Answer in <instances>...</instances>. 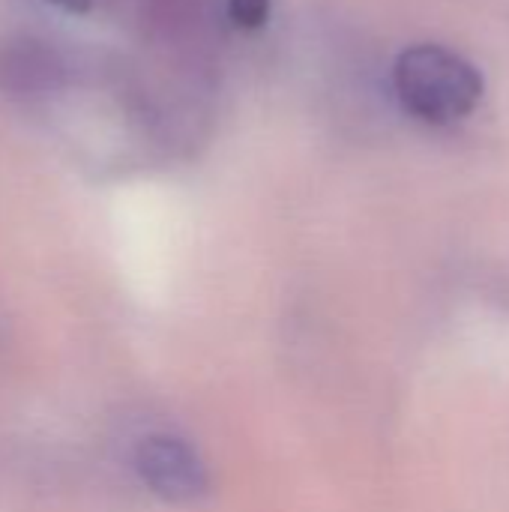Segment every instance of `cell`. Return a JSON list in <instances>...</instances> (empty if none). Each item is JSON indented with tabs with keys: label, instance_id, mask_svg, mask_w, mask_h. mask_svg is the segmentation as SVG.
<instances>
[{
	"label": "cell",
	"instance_id": "6da1fadb",
	"mask_svg": "<svg viewBox=\"0 0 509 512\" xmlns=\"http://www.w3.org/2000/svg\"><path fill=\"white\" fill-rule=\"evenodd\" d=\"M393 93L414 120L453 126L477 111L486 81L459 51L438 42H417L393 63Z\"/></svg>",
	"mask_w": 509,
	"mask_h": 512
},
{
	"label": "cell",
	"instance_id": "7a4b0ae2",
	"mask_svg": "<svg viewBox=\"0 0 509 512\" xmlns=\"http://www.w3.org/2000/svg\"><path fill=\"white\" fill-rule=\"evenodd\" d=\"M135 471L156 498L171 504H192L210 486L201 456L174 435L144 438L135 447Z\"/></svg>",
	"mask_w": 509,
	"mask_h": 512
},
{
	"label": "cell",
	"instance_id": "3957f363",
	"mask_svg": "<svg viewBox=\"0 0 509 512\" xmlns=\"http://www.w3.org/2000/svg\"><path fill=\"white\" fill-rule=\"evenodd\" d=\"M60 60L57 54L36 39H12L0 45V87L12 96H39L57 87Z\"/></svg>",
	"mask_w": 509,
	"mask_h": 512
},
{
	"label": "cell",
	"instance_id": "277c9868",
	"mask_svg": "<svg viewBox=\"0 0 509 512\" xmlns=\"http://www.w3.org/2000/svg\"><path fill=\"white\" fill-rule=\"evenodd\" d=\"M228 18L240 30H258L270 18V0H228Z\"/></svg>",
	"mask_w": 509,
	"mask_h": 512
},
{
	"label": "cell",
	"instance_id": "5b68a950",
	"mask_svg": "<svg viewBox=\"0 0 509 512\" xmlns=\"http://www.w3.org/2000/svg\"><path fill=\"white\" fill-rule=\"evenodd\" d=\"M48 3L63 9V12H87L93 6V0H48Z\"/></svg>",
	"mask_w": 509,
	"mask_h": 512
}]
</instances>
